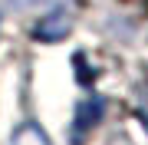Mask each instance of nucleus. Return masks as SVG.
<instances>
[{"label": "nucleus", "instance_id": "2", "mask_svg": "<svg viewBox=\"0 0 148 145\" xmlns=\"http://www.w3.org/2000/svg\"><path fill=\"white\" fill-rule=\"evenodd\" d=\"M102 115H106V99L102 96H86L79 102V109H76V119H73V142H79V135H86L89 129L102 122Z\"/></svg>", "mask_w": 148, "mask_h": 145}, {"label": "nucleus", "instance_id": "1", "mask_svg": "<svg viewBox=\"0 0 148 145\" xmlns=\"http://www.w3.org/2000/svg\"><path fill=\"white\" fill-rule=\"evenodd\" d=\"M69 30H73V16H69L66 7H56V10H49L46 16H40V20L30 27L33 40H40V43H56V40L69 36Z\"/></svg>", "mask_w": 148, "mask_h": 145}, {"label": "nucleus", "instance_id": "3", "mask_svg": "<svg viewBox=\"0 0 148 145\" xmlns=\"http://www.w3.org/2000/svg\"><path fill=\"white\" fill-rule=\"evenodd\" d=\"M10 145H53V142H49V135L43 132L40 122H23V125L13 129Z\"/></svg>", "mask_w": 148, "mask_h": 145}]
</instances>
